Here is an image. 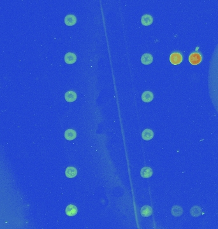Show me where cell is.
I'll return each instance as SVG.
<instances>
[{"mask_svg": "<svg viewBox=\"0 0 218 229\" xmlns=\"http://www.w3.org/2000/svg\"><path fill=\"white\" fill-rule=\"evenodd\" d=\"M170 61L172 65H177L182 62V57L181 54L178 52L172 53L170 56Z\"/></svg>", "mask_w": 218, "mask_h": 229, "instance_id": "1", "label": "cell"}, {"mask_svg": "<svg viewBox=\"0 0 218 229\" xmlns=\"http://www.w3.org/2000/svg\"><path fill=\"white\" fill-rule=\"evenodd\" d=\"M202 61V56L198 53H193L189 57V61L193 65H197Z\"/></svg>", "mask_w": 218, "mask_h": 229, "instance_id": "2", "label": "cell"}, {"mask_svg": "<svg viewBox=\"0 0 218 229\" xmlns=\"http://www.w3.org/2000/svg\"><path fill=\"white\" fill-rule=\"evenodd\" d=\"M77 61V56L72 52H68L65 55V61L68 65H72Z\"/></svg>", "mask_w": 218, "mask_h": 229, "instance_id": "3", "label": "cell"}, {"mask_svg": "<svg viewBox=\"0 0 218 229\" xmlns=\"http://www.w3.org/2000/svg\"><path fill=\"white\" fill-rule=\"evenodd\" d=\"M152 169L149 167H144L140 171V175L143 178H149L152 176Z\"/></svg>", "mask_w": 218, "mask_h": 229, "instance_id": "4", "label": "cell"}, {"mask_svg": "<svg viewBox=\"0 0 218 229\" xmlns=\"http://www.w3.org/2000/svg\"><path fill=\"white\" fill-rule=\"evenodd\" d=\"M140 213L144 217H149L152 214V209L150 206H144L141 208Z\"/></svg>", "mask_w": 218, "mask_h": 229, "instance_id": "5", "label": "cell"}, {"mask_svg": "<svg viewBox=\"0 0 218 229\" xmlns=\"http://www.w3.org/2000/svg\"><path fill=\"white\" fill-rule=\"evenodd\" d=\"M66 214L68 216H73L77 214L78 210L77 207L73 204L68 205L66 208Z\"/></svg>", "mask_w": 218, "mask_h": 229, "instance_id": "6", "label": "cell"}, {"mask_svg": "<svg viewBox=\"0 0 218 229\" xmlns=\"http://www.w3.org/2000/svg\"><path fill=\"white\" fill-rule=\"evenodd\" d=\"M153 57L151 54H144L141 57V62L144 65H149L152 62Z\"/></svg>", "mask_w": 218, "mask_h": 229, "instance_id": "7", "label": "cell"}, {"mask_svg": "<svg viewBox=\"0 0 218 229\" xmlns=\"http://www.w3.org/2000/svg\"><path fill=\"white\" fill-rule=\"evenodd\" d=\"M153 22V18L151 15L149 14H145L141 18V22H142V25H145V26H148L152 24Z\"/></svg>", "mask_w": 218, "mask_h": 229, "instance_id": "8", "label": "cell"}, {"mask_svg": "<svg viewBox=\"0 0 218 229\" xmlns=\"http://www.w3.org/2000/svg\"><path fill=\"white\" fill-rule=\"evenodd\" d=\"M142 137L144 140H145V141H149V140H151L153 138L154 132L152 130L149 129H146L142 132Z\"/></svg>", "mask_w": 218, "mask_h": 229, "instance_id": "9", "label": "cell"}, {"mask_svg": "<svg viewBox=\"0 0 218 229\" xmlns=\"http://www.w3.org/2000/svg\"><path fill=\"white\" fill-rule=\"evenodd\" d=\"M77 174V170L74 167H68L65 171V175L68 178H73Z\"/></svg>", "mask_w": 218, "mask_h": 229, "instance_id": "10", "label": "cell"}, {"mask_svg": "<svg viewBox=\"0 0 218 229\" xmlns=\"http://www.w3.org/2000/svg\"><path fill=\"white\" fill-rule=\"evenodd\" d=\"M77 22V18L74 15H67L65 18V23L68 26H72L75 24Z\"/></svg>", "mask_w": 218, "mask_h": 229, "instance_id": "11", "label": "cell"}, {"mask_svg": "<svg viewBox=\"0 0 218 229\" xmlns=\"http://www.w3.org/2000/svg\"><path fill=\"white\" fill-rule=\"evenodd\" d=\"M171 213L174 216L179 217L182 214L183 209L179 206H174L171 209Z\"/></svg>", "mask_w": 218, "mask_h": 229, "instance_id": "12", "label": "cell"}, {"mask_svg": "<svg viewBox=\"0 0 218 229\" xmlns=\"http://www.w3.org/2000/svg\"><path fill=\"white\" fill-rule=\"evenodd\" d=\"M154 98V95L151 91H145L142 95V99L145 103H149Z\"/></svg>", "mask_w": 218, "mask_h": 229, "instance_id": "13", "label": "cell"}, {"mask_svg": "<svg viewBox=\"0 0 218 229\" xmlns=\"http://www.w3.org/2000/svg\"><path fill=\"white\" fill-rule=\"evenodd\" d=\"M77 133L73 129H68L65 132V138L68 141H72L76 138Z\"/></svg>", "mask_w": 218, "mask_h": 229, "instance_id": "14", "label": "cell"}, {"mask_svg": "<svg viewBox=\"0 0 218 229\" xmlns=\"http://www.w3.org/2000/svg\"><path fill=\"white\" fill-rule=\"evenodd\" d=\"M65 99L67 102H73L77 99V94L72 91H70L66 92L65 95Z\"/></svg>", "mask_w": 218, "mask_h": 229, "instance_id": "15", "label": "cell"}, {"mask_svg": "<svg viewBox=\"0 0 218 229\" xmlns=\"http://www.w3.org/2000/svg\"><path fill=\"white\" fill-rule=\"evenodd\" d=\"M190 213L193 217H198L202 214V209L198 206H194L190 209Z\"/></svg>", "mask_w": 218, "mask_h": 229, "instance_id": "16", "label": "cell"}]
</instances>
